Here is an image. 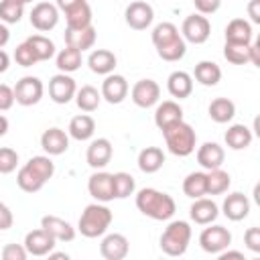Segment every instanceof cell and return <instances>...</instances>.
<instances>
[{"instance_id": "cell-14", "label": "cell", "mask_w": 260, "mask_h": 260, "mask_svg": "<svg viewBox=\"0 0 260 260\" xmlns=\"http://www.w3.org/2000/svg\"><path fill=\"white\" fill-rule=\"evenodd\" d=\"M102 98L108 102V104H122L128 95V81L124 75H116V73H110L106 75V79L102 81Z\"/></svg>"}, {"instance_id": "cell-58", "label": "cell", "mask_w": 260, "mask_h": 260, "mask_svg": "<svg viewBox=\"0 0 260 260\" xmlns=\"http://www.w3.org/2000/svg\"><path fill=\"white\" fill-rule=\"evenodd\" d=\"M49 256L51 258H65V260L69 258V254H65V252H49Z\"/></svg>"}, {"instance_id": "cell-30", "label": "cell", "mask_w": 260, "mask_h": 260, "mask_svg": "<svg viewBox=\"0 0 260 260\" xmlns=\"http://www.w3.org/2000/svg\"><path fill=\"white\" fill-rule=\"evenodd\" d=\"M225 144L232 148V150H244V148H248L250 146V142H252V130L248 128V126H244V124H234V126H230L228 130H225Z\"/></svg>"}, {"instance_id": "cell-45", "label": "cell", "mask_w": 260, "mask_h": 260, "mask_svg": "<svg viewBox=\"0 0 260 260\" xmlns=\"http://www.w3.org/2000/svg\"><path fill=\"white\" fill-rule=\"evenodd\" d=\"M14 59H16V63H18L20 67H32L35 63H39L37 55L32 53V49L28 47V43H26V41H24V43H20V45L14 49Z\"/></svg>"}, {"instance_id": "cell-18", "label": "cell", "mask_w": 260, "mask_h": 260, "mask_svg": "<svg viewBox=\"0 0 260 260\" xmlns=\"http://www.w3.org/2000/svg\"><path fill=\"white\" fill-rule=\"evenodd\" d=\"M112 142L108 138H95L89 142L87 146V152H85V158H87V165L91 169H104L110 160H112Z\"/></svg>"}, {"instance_id": "cell-55", "label": "cell", "mask_w": 260, "mask_h": 260, "mask_svg": "<svg viewBox=\"0 0 260 260\" xmlns=\"http://www.w3.org/2000/svg\"><path fill=\"white\" fill-rule=\"evenodd\" d=\"M8 41H10V30H8V26H6L4 22H0V49H2Z\"/></svg>"}, {"instance_id": "cell-33", "label": "cell", "mask_w": 260, "mask_h": 260, "mask_svg": "<svg viewBox=\"0 0 260 260\" xmlns=\"http://www.w3.org/2000/svg\"><path fill=\"white\" fill-rule=\"evenodd\" d=\"M193 75H195V79H197L201 85L213 87V85H217L219 79H221V69H219V65L213 63V61H199V63L195 65Z\"/></svg>"}, {"instance_id": "cell-16", "label": "cell", "mask_w": 260, "mask_h": 260, "mask_svg": "<svg viewBox=\"0 0 260 260\" xmlns=\"http://www.w3.org/2000/svg\"><path fill=\"white\" fill-rule=\"evenodd\" d=\"M130 244L124 234H108L100 244V254L106 260H124L128 256Z\"/></svg>"}, {"instance_id": "cell-27", "label": "cell", "mask_w": 260, "mask_h": 260, "mask_svg": "<svg viewBox=\"0 0 260 260\" xmlns=\"http://www.w3.org/2000/svg\"><path fill=\"white\" fill-rule=\"evenodd\" d=\"M225 43H252V24L246 18H232L225 26Z\"/></svg>"}, {"instance_id": "cell-51", "label": "cell", "mask_w": 260, "mask_h": 260, "mask_svg": "<svg viewBox=\"0 0 260 260\" xmlns=\"http://www.w3.org/2000/svg\"><path fill=\"white\" fill-rule=\"evenodd\" d=\"M248 16L254 24H260V0H250L248 2Z\"/></svg>"}, {"instance_id": "cell-2", "label": "cell", "mask_w": 260, "mask_h": 260, "mask_svg": "<svg viewBox=\"0 0 260 260\" xmlns=\"http://www.w3.org/2000/svg\"><path fill=\"white\" fill-rule=\"evenodd\" d=\"M53 173H55L53 160L45 154H39L20 167V171L16 175V185L24 193H37L45 187V183L53 177Z\"/></svg>"}, {"instance_id": "cell-1", "label": "cell", "mask_w": 260, "mask_h": 260, "mask_svg": "<svg viewBox=\"0 0 260 260\" xmlns=\"http://www.w3.org/2000/svg\"><path fill=\"white\" fill-rule=\"evenodd\" d=\"M136 207L142 215L154 219V221H167L175 215V199L158 189L152 187H144L136 193Z\"/></svg>"}, {"instance_id": "cell-31", "label": "cell", "mask_w": 260, "mask_h": 260, "mask_svg": "<svg viewBox=\"0 0 260 260\" xmlns=\"http://www.w3.org/2000/svg\"><path fill=\"white\" fill-rule=\"evenodd\" d=\"M207 112H209V118L213 122L225 124L236 116V104L230 98H215V100H211Z\"/></svg>"}, {"instance_id": "cell-7", "label": "cell", "mask_w": 260, "mask_h": 260, "mask_svg": "<svg viewBox=\"0 0 260 260\" xmlns=\"http://www.w3.org/2000/svg\"><path fill=\"white\" fill-rule=\"evenodd\" d=\"M211 35V22L207 20L205 14H189L185 20H183V26H181V37L193 45H201L209 39Z\"/></svg>"}, {"instance_id": "cell-13", "label": "cell", "mask_w": 260, "mask_h": 260, "mask_svg": "<svg viewBox=\"0 0 260 260\" xmlns=\"http://www.w3.org/2000/svg\"><path fill=\"white\" fill-rule=\"evenodd\" d=\"M87 191L89 195L100 201V203H108L114 197V175L112 173H104V171H98L89 177L87 181Z\"/></svg>"}, {"instance_id": "cell-40", "label": "cell", "mask_w": 260, "mask_h": 260, "mask_svg": "<svg viewBox=\"0 0 260 260\" xmlns=\"http://www.w3.org/2000/svg\"><path fill=\"white\" fill-rule=\"evenodd\" d=\"M24 14V4L18 0H0V20L4 24H16Z\"/></svg>"}, {"instance_id": "cell-49", "label": "cell", "mask_w": 260, "mask_h": 260, "mask_svg": "<svg viewBox=\"0 0 260 260\" xmlns=\"http://www.w3.org/2000/svg\"><path fill=\"white\" fill-rule=\"evenodd\" d=\"M193 4H195L199 14H213L219 10L221 0H193Z\"/></svg>"}, {"instance_id": "cell-42", "label": "cell", "mask_w": 260, "mask_h": 260, "mask_svg": "<svg viewBox=\"0 0 260 260\" xmlns=\"http://www.w3.org/2000/svg\"><path fill=\"white\" fill-rule=\"evenodd\" d=\"M248 49H250V45H244V43H225L223 57L234 65H244V63H250Z\"/></svg>"}, {"instance_id": "cell-57", "label": "cell", "mask_w": 260, "mask_h": 260, "mask_svg": "<svg viewBox=\"0 0 260 260\" xmlns=\"http://www.w3.org/2000/svg\"><path fill=\"white\" fill-rule=\"evenodd\" d=\"M8 132V118L0 114V136H4Z\"/></svg>"}, {"instance_id": "cell-15", "label": "cell", "mask_w": 260, "mask_h": 260, "mask_svg": "<svg viewBox=\"0 0 260 260\" xmlns=\"http://www.w3.org/2000/svg\"><path fill=\"white\" fill-rule=\"evenodd\" d=\"M24 248L30 256H49V252H53L55 248V238L43 228H39L24 236Z\"/></svg>"}, {"instance_id": "cell-37", "label": "cell", "mask_w": 260, "mask_h": 260, "mask_svg": "<svg viewBox=\"0 0 260 260\" xmlns=\"http://www.w3.org/2000/svg\"><path fill=\"white\" fill-rule=\"evenodd\" d=\"M156 53H158V57L162 59V61H179V59H183L185 57V53H187V45H185V39L179 35V37H175L173 41H169V43H165V45H158L156 47Z\"/></svg>"}, {"instance_id": "cell-43", "label": "cell", "mask_w": 260, "mask_h": 260, "mask_svg": "<svg viewBox=\"0 0 260 260\" xmlns=\"http://www.w3.org/2000/svg\"><path fill=\"white\" fill-rule=\"evenodd\" d=\"M179 28L173 24V22H160L152 28V45L158 47V45H165L169 41H173L175 37H179Z\"/></svg>"}, {"instance_id": "cell-24", "label": "cell", "mask_w": 260, "mask_h": 260, "mask_svg": "<svg viewBox=\"0 0 260 260\" xmlns=\"http://www.w3.org/2000/svg\"><path fill=\"white\" fill-rule=\"evenodd\" d=\"M116 63H118L116 55H114L112 51H108V49H95V51H91V55L87 57L89 69H91L93 73H98V75H110V73L116 69Z\"/></svg>"}, {"instance_id": "cell-46", "label": "cell", "mask_w": 260, "mask_h": 260, "mask_svg": "<svg viewBox=\"0 0 260 260\" xmlns=\"http://www.w3.org/2000/svg\"><path fill=\"white\" fill-rule=\"evenodd\" d=\"M28 252L24 248V244H6L2 248V258L4 260H26Z\"/></svg>"}, {"instance_id": "cell-10", "label": "cell", "mask_w": 260, "mask_h": 260, "mask_svg": "<svg viewBox=\"0 0 260 260\" xmlns=\"http://www.w3.org/2000/svg\"><path fill=\"white\" fill-rule=\"evenodd\" d=\"M130 98L138 108H152L154 104H158L160 98V85L154 79H140L132 85L130 89Z\"/></svg>"}, {"instance_id": "cell-52", "label": "cell", "mask_w": 260, "mask_h": 260, "mask_svg": "<svg viewBox=\"0 0 260 260\" xmlns=\"http://www.w3.org/2000/svg\"><path fill=\"white\" fill-rule=\"evenodd\" d=\"M248 55H250V63H252V65H256V67H260V41L250 43Z\"/></svg>"}, {"instance_id": "cell-17", "label": "cell", "mask_w": 260, "mask_h": 260, "mask_svg": "<svg viewBox=\"0 0 260 260\" xmlns=\"http://www.w3.org/2000/svg\"><path fill=\"white\" fill-rule=\"evenodd\" d=\"M41 146L43 150L49 154V156H57V154H63L67 148H69V136L65 130L53 126L49 130H45L41 134Z\"/></svg>"}, {"instance_id": "cell-23", "label": "cell", "mask_w": 260, "mask_h": 260, "mask_svg": "<svg viewBox=\"0 0 260 260\" xmlns=\"http://www.w3.org/2000/svg\"><path fill=\"white\" fill-rule=\"evenodd\" d=\"M223 158H225V152H223V148L217 142H203L197 148V162L205 171L219 169L223 165Z\"/></svg>"}, {"instance_id": "cell-19", "label": "cell", "mask_w": 260, "mask_h": 260, "mask_svg": "<svg viewBox=\"0 0 260 260\" xmlns=\"http://www.w3.org/2000/svg\"><path fill=\"white\" fill-rule=\"evenodd\" d=\"M41 228L45 232H49L55 238V242H73L75 240V228L57 215H43Z\"/></svg>"}, {"instance_id": "cell-44", "label": "cell", "mask_w": 260, "mask_h": 260, "mask_svg": "<svg viewBox=\"0 0 260 260\" xmlns=\"http://www.w3.org/2000/svg\"><path fill=\"white\" fill-rule=\"evenodd\" d=\"M18 165V152L10 146H0V173L8 175Z\"/></svg>"}, {"instance_id": "cell-26", "label": "cell", "mask_w": 260, "mask_h": 260, "mask_svg": "<svg viewBox=\"0 0 260 260\" xmlns=\"http://www.w3.org/2000/svg\"><path fill=\"white\" fill-rule=\"evenodd\" d=\"M167 89L177 100L189 98L193 91V77L187 71H173L167 79Z\"/></svg>"}, {"instance_id": "cell-4", "label": "cell", "mask_w": 260, "mask_h": 260, "mask_svg": "<svg viewBox=\"0 0 260 260\" xmlns=\"http://www.w3.org/2000/svg\"><path fill=\"white\" fill-rule=\"evenodd\" d=\"M114 215L110 211V207H106L104 203H89L85 205V209L81 211L77 230L81 232V236L85 238H100L108 232L110 223H112Z\"/></svg>"}, {"instance_id": "cell-6", "label": "cell", "mask_w": 260, "mask_h": 260, "mask_svg": "<svg viewBox=\"0 0 260 260\" xmlns=\"http://www.w3.org/2000/svg\"><path fill=\"white\" fill-rule=\"evenodd\" d=\"M230 244H232V234L223 225H211L209 223V228H205L199 234V246L207 254H219L225 248H230Z\"/></svg>"}, {"instance_id": "cell-47", "label": "cell", "mask_w": 260, "mask_h": 260, "mask_svg": "<svg viewBox=\"0 0 260 260\" xmlns=\"http://www.w3.org/2000/svg\"><path fill=\"white\" fill-rule=\"evenodd\" d=\"M244 244H246V248L250 250V252H254V254H258L260 252V228H248L246 230V234H244Z\"/></svg>"}, {"instance_id": "cell-53", "label": "cell", "mask_w": 260, "mask_h": 260, "mask_svg": "<svg viewBox=\"0 0 260 260\" xmlns=\"http://www.w3.org/2000/svg\"><path fill=\"white\" fill-rule=\"evenodd\" d=\"M219 256V260H228V258H240V260H244V254L242 252H236V250H223V252H219L217 254Z\"/></svg>"}, {"instance_id": "cell-38", "label": "cell", "mask_w": 260, "mask_h": 260, "mask_svg": "<svg viewBox=\"0 0 260 260\" xmlns=\"http://www.w3.org/2000/svg\"><path fill=\"white\" fill-rule=\"evenodd\" d=\"M57 69L61 73H73L81 67V51L73 49V47H65L57 53Z\"/></svg>"}, {"instance_id": "cell-32", "label": "cell", "mask_w": 260, "mask_h": 260, "mask_svg": "<svg viewBox=\"0 0 260 260\" xmlns=\"http://www.w3.org/2000/svg\"><path fill=\"white\" fill-rule=\"evenodd\" d=\"M65 22H67V28H83V26H89L91 24V8L85 0L77 2L73 8H69L65 12Z\"/></svg>"}, {"instance_id": "cell-36", "label": "cell", "mask_w": 260, "mask_h": 260, "mask_svg": "<svg viewBox=\"0 0 260 260\" xmlns=\"http://www.w3.org/2000/svg\"><path fill=\"white\" fill-rule=\"evenodd\" d=\"M205 175H207V195H221L232 185L230 173H225L221 167L219 169H211Z\"/></svg>"}, {"instance_id": "cell-41", "label": "cell", "mask_w": 260, "mask_h": 260, "mask_svg": "<svg viewBox=\"0 0 260 260\" xmlns=\"http://www.w3.org/2000/svg\"><path fill=\"white\" fill-rule=\"evenodd\" d=\"M136 189V183H134V177L130 173H114V197L116 199H126L134 193Z\"/></svg>"}, {"instance_id": "cell-3", "label": "cell", "mask_w": 260, "mask_h": 260, "mask_svg": "<svg viewBox=\"0 0 260 260\" xmlns=\"http://www.w3.org/2000/svg\"><path fill=\"white\" fill-rule=\"evenodd\" d=\"M160 132L165 136V142H167V148H169L171 154H175V156H189L195 150L197 134H195L193 126L187 124L185 120H179V122L162 128Z\"/></svg>"}, {"instance_id": "cell-21", "label": "cell", "mask_w": 260, "mask_h": 260, "mask_svg": "<svg viewBox=\"0 0 260 260\" xmlns=\"http://www.w3.org/2000/svg\"><path fill=\"white\" fill-rule=\"evenodd\" d=\"M95 37H98V32H95L93 24L83 26V28H65V45L73 47L81 53L95 45Z\"/></svg>"}, {"instance_id": "cell-9", "label": "cell", "mask_w": 260, "mask_h": 260, "mask_svg": "<svg viewBox=\"0 0 260 260\" xmlns=\"http://www.w3.org/2000/svg\"><path fill=\"white\" fill-rule=\"evenodd\" d=\"M124 18H126V24L134 30H144L152 24L154 20V10L148 2H142V0H136V2H130L126 6V12H124Z\"/></svg>"}, {"instance_id": "cell-28", "label": "cell", "mask_w": 260, "mask_h": 260, "mask_svg": "<svg viewBox=\"0 0 260 260\" xmlns=\"http://www.w3.org/2000/svg\"><path fill=\"white\" fill-rule=\"evenodd\" d=\"M165 165V152L158 146H146L138 154V169L142 173H156Z\"/></svg>"}, {"instance_id": "cell-20", "label": "cell", "mask_w": 260, "mask_h": 260, "mask_svg": "<svg viewBox=\"0 0 260 260\" xmlns=\"http://www.w3.org/2000/svg\"><path fill=\"white\" fill-rule=\"evenodd\" d=\"M221 209H223V215L228 217V219H232V221H242V219H246L248 217V213H250V199L244 195V193H230L225 199H223V205H221Z\"/></svg>"}, {"instance_id": "cell-5", "label": "cell", "mask_w": 260, "mask_h": 260, "mask_svg": "<svg viewBox=\"0 0 260 260\" xmlns=\"http://www.w3.org/2000/svg\"><path fill=\"white\" fill-rule=\"evenodd\" d=\"M191 242V225L183 219L171 221L160 234V250L167 256H183Z\"/></svg>"}, {"instance_id": "cell-54", "label": "cell", "mask_w": 260, "mask_h": 260, "mask_svg": "<svg viewBox=\"0 0 260 260\" xmlns=\"http://www.w3.org/2000/svg\"><path fill=\"white\" fill-rule=\"evenodd\" d=\"M77 2H81V0H55V6H57L59 10H63V12H67V10L73 8Z\"/></svg>"}, {"instance_id": "cell-11", "label": "cell", "mask_w": 260, "mask_h": 260, "mask_svg": "<svg viewBox=\"0 0 260 260\" xmlns=\"http://www.w3.org/2000/svg\"><path fill=\"white\" fill-rule=\"evenodd\" d=\"M59 22V8L51 2H39L32 6L30 10V24L41 30V32H47V30H53Z\"/></svg>"}, {"instance_id": "cell-29", "label": "cell", "mask_w": 260, "mask_h": 260, "mask_svg": "<svg viewBox=\"0 0 260 260\" xmlns=\"http://www.w3.org/2000/svg\"><path fill=\"white\" fill-rule=\"evenodd\" d=\"M69 136L75 138V140H89L95 132V122L91 116L87 114H79V116H73L71 122H69Z\"/></svg>"}, {"instance_id": "cell-35", "label": "cell", "mask_w": 260, "mask_h": 260, "mask_svg": "<svg viewBox=\"0 0 260 260\" xmlns=\"http://www.w3.org/2000/svg\"><path fill=\"white\" fill-rule=\"evenodd\" d=\"M100 102H102V93L93 85H83V87H79L75 91V104H77V108L81 112H93V110H98Z\"/></svg>"}, {"instance_id": "cell-34", "label": "cell", "mask_w": 260, "mask_h": 260, "mask_svg": "<svg viewBox=\"0 0 260 260\" xmlns=\"http://www.w3.org/2000/svg\"><path fill=\"white\" fill-rule=\"evenodd\" d=\"M183 193L191 199H197V197H203L207 195V175L203 171H195V173H189L183 181Z\"/></svg>"}, {"instance_id": "cell-56", "label": "cell", "mask_w": 260, "mask_h": 260, "mask_svg": "<svg viewBox=\"0 0 260 260\" xmlns=\"http://www.w3.org/2000/svg\"><path fill=\"white\" fill-rule=\"evenodd\" d=\"M8 65H10V57L4 49H0V73H4L8 69Z\"/></svg>"}, {"instance_id": "cell-50", "label": "cell", "mask_w": 260, "mask_h": 260, "mask_svg": "<svg viewBox=\"0 0 260 260\" xmlns=\"http://www.w3.org/2000/svg\"><path fill=\"white\" fill-rule=\"evenodd\" d=\"M12 223H14V215H12L10 207H8L6 203H2V201H0V232L10 230V228H12Z\"/></svg>"}, {"instance_id": "cell-22", "label": "cell", "mask_w": 260, "mask_h": 260, "mask_svg": "<svg viewBox=\"0 0 260 260\" xmlns=\"http://www.w3.org/2000/svg\"><path fill=\"white\" fill-rule=\"evenodd\" d=\"M189 215H191V219H193L195 223H199V225H209V223H213V221L217 219L219 209H217L215 201H211V199H207V197H197V199L193 201L191 209H189Z\"/></svg>"}, {"instance_id": "cell-25", "label": "cell", "mask_w": 260, "mask_h": 260, "mask_svg": "<svg viewBox=\"0 0 260 260\" xmlns=\"http://www.w3.org/2000/svg\"><path fill=\"white\" fill-rule=\"evenodd\" d=\"M179 120H183V108L177 102L167 100V102L156 106V110H154V124L158 126V130H162V128H167V126H171V124H175Z\"/></svg>"}, {"instance_id": "cell-12", "label": "cell", "mask_w": 260, "mask_h": 260, "mask_svg": "<svg viewBox=\"0 0 260 260\" xmlns=\"http://www.w3.org/2000/svg\"><path fill=\"white\" fill-rule=\"evenodd\" d=\"M77 85L69 73H57L49 81V95L55 104H69L75 98Z\"/></svg>"}, {"instance_id": "cell-8", "label": "cell", "mask_w": 260, "mask_h": 260, "mask_svg": "<svg viewBox=\"0 0 260 260\" xmlns=\"http://www.w3.org/2000/svg\"><path fill=\"white\" fill-rule=\"evenodd\" d=\"M12 89H14V100L20 106H35V104H39L41 98H43V91H45L43 81L39 77H32V75H26V77L18 79Z\"/></svg>"}, {"instance_id": "cell-39", "label": "cell", "mask_w": 260, "mask_h": 260, "mask_svg": "<svg viewBox=\"0 0 260 260\" xmlns=\"http://www.w3.org/2000/svg\"><path fill=\"white\" fill-rule=\"evenodd\" d=\"M26 43H28V47L32 49V53L37 55L39 61H49V59L55 55V45H53V41H51L49 37H45V35H32V37L26 39Z\"/></svg>"}, {"instance_id": "cell-48", "label": "cell", "mask_w": 260, "mask_h": 260, "mask_svg": "<svg viewBox=\"0 0 260 260\" xmlns=\"http://www.w3.org/2000/svg\"><path fill=\"white\" fill-rule=\"evenodd\" d=\"M14 89L6 83H0V112H6L14 106Z\"/></svg>"}, {"instance_id": "cell-59", "label": "cell", "mask_w": 260, "mask_h": 260, "mask_svg": "<svg viewBox=\"0 0 260 260\" xmlns=\"http://www.w3.org/2000/svg\"><path fill=\"white\" fill-rule=\"evenodd\" d=\"M18 2H22V4H28V2H32V0H18Z\"/></svg>"}]
</instances>
